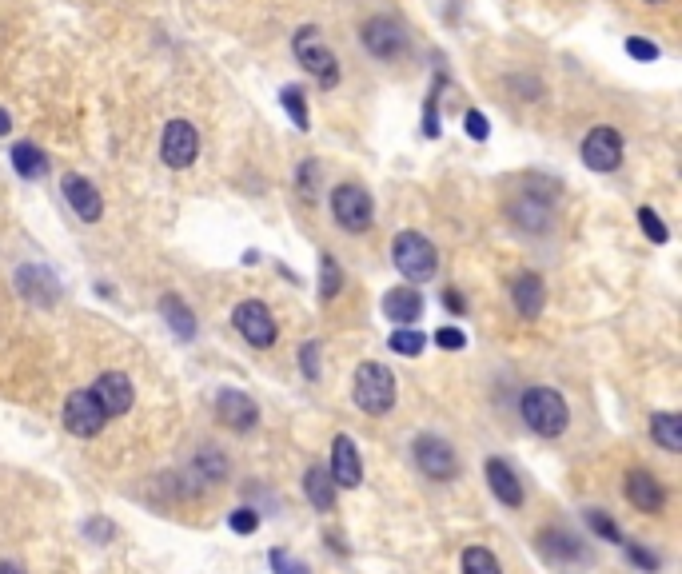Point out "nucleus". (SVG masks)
Segmentation results:
<instances>
[{
	"instance_id": "4468645a",
	"label": "nucleus",
	"mask_w": 682,
	"mask_h": 574,
	"mask_svg": "<svg viewBox=\"0 0 682 574\" xmlns=\"http://www.w3.org/2000/svg\"><path fill=\"white\" fill-rule=\"evenodd\" d=\"M216 415H220L232 431H252V427L260 423V407H256V399L244 395V391H220Z\"/></svg>"
},
{
	"instance_id": "5701e85b",
	"label": "nucleus",
	"mask_w": 682,
	"mask_h": 574,
	"mask_svg": "<svg viewBox=\"0 0 682 574\" xmlns=\"http://www.w3.org/2000/svg\"><path fill=\"white\" fill-rule=\"evenodd\" d=\"M304 491H308V499H312L316 511H336V483H332L328 467H308Z\"/></svg>"
},
{
	"instance_id": "4c0bfd02",
	"label": "nucleus",
	"mask_w": 682,
	"mask_h": 574,
	"mask_svg": "<svg viewBox=\"0 0 682 574\" xmlns=\"http://www.w3.org/2000/svg\"><path fill=\"white\" fill-rule=\"evenodd\" d=\"M228 527H232V531H240V535H252V531L260 527V519H256V511H248V507H244V511H232Z\"/></svg>"
},
{
	"instance_id": "aec40b11",
	"label": "nucleus",
	"mask_w": 682,
	"mask_h": 574,
	"mask_svg": "<svg viewBox=\"0 0 682 574\" xmlns=\"http://www.w3.org/2000/svg\"><path fill=\"white\" fill-rule=\"evenodd\" d=\"M511 299H515V311L523 315V319H539V311H543V299H547V287L543 280L535 276V272H523L515 287H511Z\"/></svg>"
},
{
	"instance_id": "7ed1b4c3",
	"label": "nucleus",
	"mask_w": 682,
	"mask_h": 574,
	"mask_svg": "<svg viewBox=\"0 0 682 574\" xmlns=\"http://www.w3.org/2000/svg\"><path fill=\"white\" fill-rule=\"evenodd\" d=\"M292 52L296 60L320 80V88H332L340 80V60L332 56V48L324 44V32L316 24H304L296 36H292Z\"/></svg>"
},
{
	"instance_id": "2f4dec72",
	"label": "nucleus",
	"mask_w": 682,
	"mask_h": 574,
	"mask_svg": "<svg viewBox=\"0 0 682 574\" xmlns=\"http://www.w3.org/2000/svg\"><path fill=\"white\" fill-rule=\"evenodd\" d=\"M587 523H591V531H595V535H603L607 543H623L619 527H615V523H611V519H607L603 511H591V515H587Z\"/></svg>"
},
{
	"instance_id": "39448f33",
	"label": "nucleus",
	"mask_w": 682,
	"mask_h": 574,
	"mask_svg": "<svg viewBox=\"0 0 682 574\" xmlns=\"http://www.w3.org/2000/svg\"><path fill=\"white\" fill-rule=\"evenodd\" d=\"M332 216L343 232H367L371 228V216H375V204H371V192L359 188V184H340L332 188Z\"/></svg>"
},
{
	"instance_id": "6ab92c4d",
	"label": "nucleus",
	"mask_w": 682,
	"mask_h": 574,
	"mask_svg": "<svg viewBox=\"0 0 682 574\" xmlns=\"http://www.w3.org/2000/svg\"><path fill=\"white\" fill-rule=\"evenodd\" d=\"M383 315L395 323V327H411L419 315H423V295L415 287H391L383 295Z\"/></svg>"
},
{
	"instance_id": "393cba45",
	"label": "nucleus",
	"mask_w": 682,
	"mask_h": 574,
	"mask_svg": "<svg viewBox=\"0 0 682 574\" xmlns=\"http://www.w3.org/2000/svg\"><path fill=\"white\" fill-rule=\"evenodd\" d=\"M651 435H655V443L663 447V451H682V419L675 411H659V415H651Z\"/></svg>"
},
{
	"instance_id": "6e6552de",
	"label": "nucleus",
	"mask_w": 682,
	"mask_h": 574,
	"mask_svg": "<svg viewBox=\"0 0 682 574\" xmlns=\"http://www.w3.org/2000/svg\"><path fill=\"white\" fill-rule=\"evenodd\" d=\"M583 164L591 172H615L623 164V136L611 124H599L583 140Z\"/></svg>"
},
{
	"instance_id": "f257e3e1",
	"label": "nucleus",
	"mask_w": 682,
	"mask_h": 574,
	"mask_svg": "<svg viewBox=\"0 0 682 574\" xmlns=\"http://www.w3.org/2000/svg\"><path fill=\"white\" fill-rule=\"evenodd\" d=\"M519 411H523V423H527L535 435H543V439H559V435L567 431V423H571L567 399H563L559 391H551V387H531V391L523 395Z\"/></svg>"
},
{
	"instance_id": "72a5a7b5",
	"label": "nucleus",
	"mask_w": 682,
	"mask_h": 574,
	"mask_svg": "<svg viewBox=\"0 0 682 574\" xmlns=\"http://www.w3.org/2000/svg\"><path fill=\"white\" fill-rule=\"evenodd\" d=\"M435 343L447 347V351H463V347H467V335H463L459 327H439V331H435Z\"/></svg>"
},
{
	"instance_id": "2eb2a0df",
	"label": "nucleus",
	"mask_w": 682,
	"mask_h": 574,
	"mask_svg": "<svg viewBox=\"0 0 682 574\" xmlns=\"http://www.w3.org/2000/svg\"><path fill=\"white\" fill-rule=\"evenodd\" d=\"M328 475H332V483H336V487H347V491L363 483V463H359V451H355L351 435H336V443H332V467H328Z\"/></svg>"
},
{
	"instance_id": "b1692460",
	"label": "nucleus",
	"mask_w": 682,
	"mask_h": 574,
	"mask_svg": "<svg viewBox=\"0 0 682 574\" xmlns=\"http://www.w3.org/2000/svg\"><path fill=\"white\" fill-rule=\"evenodd\" d=\"M160 311H164L168 327H172L180 339H192V335H196V315L188 311V303H184L180 295H164V299H160Z\"/></svg>"
},
{
	"instance_id": "ea45409f",
	"label": "nucleus",
	"mask_w": 682,
	"mask_h": 574,
	"mask_svg": "<svg viewBox=\"0 0 682 574\" xmlns=\"http://www.w3.org/2000/svg\"><path fill=\"white\" fill-rule=\"evenodd\" d=\"M443 303H447V311H455V315H463V311H467V303H463V295H459V291H447V295H443Z\"/></svg>"
},
{
	"instance_id": "9d476101",
	"label": "nucleus",
	"mask_w": 682,
	"mask_h": 574,
	"mask_svg": "<svg viewBox=\"0 0 682 574\" xmlns=\"http://www.w3.org/2000/svg\"><path fill=\"white\" fill-rule=\"evenodd\" d=\"M415 463H419V471H423L427 479H435V483H447V479L459 475L455 451H451L443 439H435V435H419V439H415Z\"/></svg>"
},
{
	"instance_id": "f03ea898",
	"label": "nucleus",
	"mask_w": 682,
	"mask_h": 574,
	"mask_svg": "<svg viewBox=\"0 0 682 574\" xmlns=\"http://www.w3.org/2000/svg\"><path fill=\"white\" fill-rule=\"evenodd\" d=\"M351 399L363 415H387L395 407V375L383 363H359Z\"/></svg>"
},
{
	"instance_id": "a878e982",
	"label": "nucleus",
	"mask_w": 682,
	"mask_h": 574,
	"mask_svg": "<svg viewBox=\"0 0 682 574\" xmlns=\"http://www.w3.org/2000/svg\"><path fill=\"white\" fill-rule=\"evenodd\" d=\"M539 551L551 555V559H579V555H583L579 539H571V535H563V531H543V535H539Z\"/></svg>"
},
{
	"instance_id": "0eeeda50",
	"label": "nucleus",
	"mask_w": 682,
	"mask_h": 574,
	"mask_svg": "<svg viewBox=\"0 0 682 574\" xmlns=\"http://www.w3.org/2000/svg\"><path fill=\"white\" fill-rule=\"evenodd\" d=\"M232 323H236V331H240L252 347H272L276 335H280V331H276V319H272V311H268V303H260V299L236 303Z\"/></svg>"
},
{
	"instance_id": "bb28decb",
	"label": "nucleus",
	"mask_w": 682,
	"mask_h": 574,
	"mask_svg": "<svg viewBox=\"0 0 682 574\" xmlns=\"http://www.w3.org/2000/svg\"><path fill=\"white\" fill-rule=\"evenodd\" d=\"M423 347H427V335L423 331H415V327H395L391 331V351L415 359V355H423Z\"/></svg>"
},
{
	"instance_id": "58836bf2",
	"label": "nucleus",
	"mask_w": 682,
	"mask_h": 574,
	"mask_svg": "<svg viewBox=\"0 0 682 574\" xmlns=\"http://www.w3.org/2000/svg\"><path fill=\"white\" fill-rule=\"evenodd\" d=\"M463 124H467V136H471V140H487V132H491L487 120H483V112H475V108L463 116Z\"/></svg>"
},
{
	"instance_id": "4be33fe9",
	"label": "nucleus",
	"mask_w": 682,
	"mask_h": 574,
	"mask_svg": "<svg viewBox=\"0 0 682 574\" xmlns=\"http://www.w3.org/2000/svg\"><path fill=\"white\" fill-rule=\"evenodd\" d=\"M8 160H12V168H16V176H24V180H40V176L48 172V160H44V152H40L36 144H28V140H20V144H12V152H8Z\"/></svg>"
},
{
	"instance_id": "a211bd4d",
	"label": "nucleus",
	"mask_w": 682,
	"mask_h": 574,
	"mask_svg": "<svg viewBox=\"0 0 682 574\" xmlns=\"http://www.w3.org/2000/svg\"><path fill=\"white\" fill-rule=\"evenodd\" d=\"M511 220L527 232H547L551 224V200L547 196H535V192H523L511 200Z\"/></svg>"
},
{
	"instance_id": "c85d7f7f",
	"label": "nucleus",
	"mask_w": 682,
	"mask_h": 574,
	"mask_svg": "<svg viewBox=\"0 0 682 574\" xmlns=\"http://www.w3.org/2000/svg\"><path fill=\"white\" fill-rule=\"evenodd\" d=\"M280 100H284V108H288V116H292V124H296L300 132H308V104H304V92L288 84V88L280 92Z\"/></svg>"
},
{
	"instance_id": "37998d69",
	"label": "nucleus",
	"mask_w": 682,
	"mask_h": 574,
	"mask_svg": "<svg viewBox=\"0 0 682 574\" xmlns=\"http://www.w3.org/2000/svg\"><path fill=\"white\" fill-rule=\"evenodd\" d=\"M0 574H20V567H12V563H0Z\"/></svg>"
},
{
	"instance_id": "c756f323",
	"label": "nucleus",
	"mask_w": 682,
	"mask_h": 574,
	"mask_svg": "<svg viewBox=\"0 0 682 574\" xmlns=\"http://www.w3.org/2000/svg\"><path fill=\"white\" fill-rule=\"evenodd\" d=\"M340 287H343L340 264H336L332 256H320V295L332 299V295H340Z\"/></svg>"
},
{
	"instance_id": "7c9ffc66",
	"label": "nucleus",
	"mask_w": 682,
	"mask_h": 574,
	"mask_svg": "<svg viewBox=\"0 0 682 574\" xmlns=\"http://www.w3.org/2000/svg\"><path fill=\"white\" fill-rule=\"evenodd\" d=\"M639 224H643V232H647L655 244H667V240H671V232L663 228V220H659L651 208H643V212H639Z\"/></svg>"
},
{
	"instance_id": "1a4fd4ad",
	"label": "nucleus",
	"mask_w": 682,
	"mask_h": 574,
	"mask_svg": "<svg viewBox=\"0 0 682 574\" xmlns=\"http://www.w3.org/2000/svg\"><path fill=\"white\" fill-rule=\"evenodd\" d=\"M196 156H200V132L188 120H168L164 140H160V160L168 168H192Z\"/></svg>"
},
{
	"instance_id": "f704fd0d",
	"label": "nucleus",
	"mask_w": 682,
	"mask_h": 574,
	"mask_svg": "<svg viewBox=\"0 0 682 574\" xmlns=\"http://www.w3.org/2000/svg\"><path fill=\"white\" fill-rule=\"evenodd\" d=\"M627 555H631V563L635 567H643L647 574H655L659 571V555H651V551H643L639 543H627Z\"/></svg>"
},
{
	"instance_id": "cd10ccee",
	"label": "nucleus",
	"mask_w": 682,
	"mask_h": 574,
	"mask_svg": "<svg viewBox=\"0 0 682 574\" xmlns=\"http://www.w3.org/2000/svg\"><path fill=\"white\" fill-rule=\"evenodd\" d=\"M463 574H503V567H499V559H495L491 551L467 547V551H463Z\"/></svg>"
},
{
	"instance_id": "a19ab883",
	"label": "nucleus",
	"mask_w": 682,
	"mask_h": 574,
	"mask_svg": "<svg viewBox=\"0 0 682 574\" xmlns=\"http://www.w3.org/2000/svg\"><path fill=\"white\" fill-rule=\"evenodd\" d=\"M88 531H92V535H104V539H108V535H112V523H100V519H96V523H88Z\"/></svg>"
},
{
	"instance_id": "9b49d317",
	"label": "nucleus",
	"mask_w": 682,
	"mask_h": 574,
	"mask_svg": "<svg viewBox=\"0 0 682 574\" xmlns=\"http://www.w3.org/2000/svg\"><path fill=\"white\" fill-rule=\"evenodd\" d=\"M104 423H108V415H104V407L96 403L92 391H72L64 399V427L72 435H100Z\"/></svg>"
},
{
	"instance_id": "c03bdc74",
	"label": "nucleus",
	"mask_w": 682,
	"mask_h": 574,
	"mask_svg": "<svg viewBox=\"0 0 682 574\" xmlns=\"http://www.w3.org/2000/svg\"><path fill=\"white\" fill-rule=\"evenodd\" d=\"M647 4H659V0H647Z\"/></svg>"
},
{
	"instance_id": "79ce46f5",
	"label": "nucleus",
	"mask_w": 682,
	"mask_h": 574,
	"mask_svg": "<svg viewBox=\"0 0 682 574\" xmlns=\"http://www.w3.org/2000/svg\"><path fill=\"white\" fill-rule=\"evenodd\" d=\"M8 132H12V120H8V112L0 108V136H8Z\"/></svg>"
},
{
	"instance_id": "f8f14e48",
	"label": "nucleus",
	"mask_w": 682,
	"mask_h": 574,
	"mask_svg": "<svg viewBox=\"0 0 682 574\" xmlns=\"http://www.w3.org/2000/svg\"><path fill=\"white\" fill-rule=\"evenodd\" d=\"M64 200H68V208L84 220V224H96L100 220V212H104V200H100V192H96V184L92 180H84V176H76V172H68L64 176Z\"/></svg>"
},
{
	"instance_id": "412c9836",
	"label": "nucleus",
	"mask_w": 682,
	"mask_h": 574,
	"mask_svg": "<svg viewBox=\"0 0 682 574\" xmlns=\"http://www.w3.org/2000/svg\"><path fill=\"white\" fill-rule=\"evenodd\" d=\"M487 483H491V491L499 495V503L523 507V483H519V475H515L503 459H487Z\"/></svg>"
},
{
	"instance_id": "473e14b6",
	"label": "nucleus",
	"mask_w": 682,
	"mask_h": 574,
	"mask_svg": "<svg viewBox=\"0 0 682 574\" xmlns=\"http://www.w3.org/2000/svg\"><path fill=\"white\" fill-rule=\"evenodd\" d=\"M268 563H272V571L276 574H308V567H304L300 559H292V555H288V551H280V547L268 555Z\"/></svg>"
},
{
	"instance_id": "f3484780",
	"label": "nucleus",
	"mask_w": 682,
	"mask_h": 574,
	"mask_svg": "<svg viewBox=\"0 0 682 574\" xmlns=\"http://www.w3.org/2000/svg\"><path fill=\"white\" fill-rule=\"evenodd\" d=\"M16 287H20V295H24V299H32V303H40V307H52V303L60 299V284H56V276H52L48 268H40V264L20 268V272H16Z\"/></svg>"
},
{
	"instance_id": "c9c22d12",
	"label": "nucleus",
	"mask_w": 682,
	"mask_h": 574,
	"mask_svg": "<svg viewBox=\"0 0 682 574\" xmlns=\"http://www.w3.org/2000/svg\"><path fill=\"white\" fill-rule=\"evenodd\" d=\"M627 52H631L635 60H655V56H659V44H655V40H643V36H631V40H627Z\"/></svg>"
},
{
	"instance_id": "20e7f679",
	"label": "nucleus",
	"mask_w": 682,
	"mask_h": 574,
	"mask_svg": "<svg viewBox=\"0 0 682 574\" xmlns=\"http://www.w3.org/2000/svg\"><path fill=\"white\" fill-rule=\"evenodd\" d=\"M391 260L395 268L411 280V284H423L439 272V256H435V244L419 232H399L395 244H391Z\"/></svg>"
},
{
	"instance_id": "ddd939ff",
	"label": "nucleus",
	"mask_w": 682,
	"mask_h": 574,
	"mask_svg": "<svg viewBox=\"0 0 682 574\" xmlns=\"http://www.w3.org/2000/svg\"><path fill=\"white\" fill-rule=\"evenodd\" d=\"M92 395H96V403L104 407V415H108V419L124 415V411L132 407V399H136V391H132L128 375H120V371H104V375L96 379Z\"/></svg>"
},
{
	"instance_id": "423d86ee",
	"label": "nucleus",
	"mask_w": 682,
	"mask_h": 574,
	"mask_svg": "<svg viewBox=\"0 0 682 574\" xmlns=\"http://www.w3.org/2000/svg\"><path fill=\"white\" fill-rule=\"evenodd\" d=\"M359 40H363V48L371 52V56H379V60H395V56H403L407 52V28L399 24V20H391V16H371L363 28H359Z\"/></svg>"
},
{
	"instance_id": "e433bc0d",
	"label": "nucleus",
	"mask_w": 682,
	"mask_h": 574,
	"mask_svg": "<svg viewBox=\"0 0 682 574\" xmlns=\"http://www.w3.org/2000/svg\"><path fill=\"white\" fill-rule=\"evenodd\" d=\"M300 359H304V375L316 383V379H320V343H304Z\"/></svg>"
},
{
	"instance_id": "dca6fc26",
	"label": "nucleus",
	"mask_w": 682,
	"mask_h": 574,
	"mask_svg": "<svg viewBox=\"0 0 682 574\" xmlns=\"http://www.w3.org/2000/svg\"><path fill=\"white\" fill-rule=\"evenodd\" d=\"M627 499L643 515H663V507H667V491H663V483L651 471H631L627 475Z\"/></svg>"
}]
</instances>
